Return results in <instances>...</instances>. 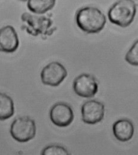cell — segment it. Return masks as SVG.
<instances>
[{
    "instance_id": "6da1fadb",
    "label": "cell",
    "mask_w": 138,
    "mask_h": 155,
    "mask_svg": "<svg viewBox=\"0 0 138 155\" xmlns=\"http://www.w3.org/2000/svg\"><path fill=\"white\" fill-rule=\"evenodd\" d=\"M75 19L79 29L87 34H98L104 29L107 21L105 15L94 7L79 9Z\"/></svg>"
},
{
    "instance_id": "7a4b0ae2",
    "label": "cell",
    "mask_w": 138,
    "mask_h": 155,
    "mask_svg": "<svg viewBox=\"0 0 138 155\" xmlns=\"http://www.w3.org/2000/svg\"><path fill=\"white\" fill-rule=\"evenodd\" d=\"M137 11V4L133 0H119L108 12L110 21L121 28L130 26L133 21Z\"/></svg>"
},
{
    "instance_id": "3957f363",
    "label": "cell",
    "mask_w": 138,
    "mask_h": 155,
    "mask_svg": "<svg viewBox=\"0 0 138 155\" xmlns=\"http://www.w3.org/2000/svg\"><path fill=\"white\" fill-rule=\"evenodd\" d=\"M22 21L25 23L23 28L26 32L33 36L42 35V38L53 35L57 28L53 26V20L50 16H35L28 13L22 15Z\"/></svg>"
},
{
    "instance_id": "277c9868",
    "label": "cell",
    "mask_w": 138,
    "mask_h": 155,
    "mask_svg": "<svg viewBox=\"0 0 138 155\" xmlns=\"http://www.w3.org/2000/svg\"><path fill=\"white\" fill-rule=\"evenodd\" d=\"M36 133L35 122L28 116L19 117L11 125V136L20 143H26L32 140L35 137Z\"/></svg>"
},
{
    "instance_id": "5b68a950",
    "label": "cell",
    "mask_w": 138,
    "mask_h": 155,
    "mask_svg": "<svg viewBox=\"0 0 138 155\" xmlns=\"http://www.w3.org/2000/svg\"><path fill=\"white\" fill-rule=\"evenodd\" d=\"M67 76V71L58 61H53L43 68L40 73L42 82L46 85L57 87Z\"/></svg>"
},
{
    "instance_id": "8992f818",
    "label": "cell",
    "mask_w": 138,
    "mask_h": 155,
    "mask_svg": "<svg viewBox=\"0 0 138 155\" xmlns=\"http://www.w3.org/2000/svg\"><path fill=\"white\" fill-rule=\"evenodd\" d=\"M73 90L80 97H94L98 91V84L94 77L83 74L78 76L73 82Z\"/></svg>"
},
{
    "instance_id": "52a82bcc",
    "label": "cell",
    "mask_w": 138,
    "mask_h": 155,
    "mask_svg": "<svg viewBox=\"0 0 138 155\" xmlns=\"http://www.w3.org/2000/svg\"><path fill=\"white\" fill-rule=\"evenodd\" d=\"M81 112L82 120L85 124L94 125L103 119L105 107L104 104L101 102L92 100L83 104Z\"/></svg>"
},
{
    "instance_id": "ba28073f",
    "label": "cell",
    "mask_w": 138,
    "mask_h": 155,
    "mask_svg": "<svg viewBox=\"0 0 138 155\" xmlns=\"http://www.w3.org/2000/svg\"><path fill=\"white\" fill-rule=\"evenodd\" d=\"M50 117L51 122L57 127H66L74 119V114L71 107L64 103H57L51 109Z\"/></svg>"
},
{
    "instance_id": "9c48e42d",
    "label": "cell",
    "mask_w": 138,
    "mask_h": 155,
    "mask_svg": "<svg viewBox=\"0 0 138 155\" xmlns=\"http://www.w3.org/2000/svg\"><path fill=\"white\" fill-rule=\"evenodd\" d=\"M19 46V39L15 29L10 25L0 29V51L6 53L15 52Z\"/></svg>"
},
{
    "instance_id": "30bf717a",
    "label": "cell",
    "mask_w": 138,
    "mask_h": 155,
    "mask_svg": "<svg viewBox=\"0 0 138 155\" xmlns=\"http://www.w3.org/2000/svg\"><path fill=\"white\" fill-rule=\"evenodd\" d=\"M113 131L115 137L118 140L125 142L131 140L133 137L134 127L130 120L126 119H121L113 124Z\"/></svg>"
},
{
    "instance_id": "8fae6325",
    "label": "cell",
    "mask_w": 138,
    "mask_h": 155,
    "mask_svg": "<svg viewBox=\"0 0 138 155\" xmlns=\"http://www.w3.org/2000/svg\"><path fill=\"white\" fill-rule=\"evenodd\" d=\"M56 3V0H28L27 6L32 13L43 15L52 10Z\"/></svg>"
},
{
    "instance_id": "7c38bea8",
    "label": "cell",
    "mask_w": 138,
    "mask_h": 155,
    "mask_svg": "<svg viewBox=\"0 0 138 155\" xmlns=\"http://www.w3.org/2000/svg\"><path fill=\"white\" fill-rule=\"evenodd\" d=\"M14 114V106L13 99L6 94L0 93V120L10 118Z\"/></svg>"
},
{
    "instance_id": "4fadbf2b",
    "label": "cell",
    "mask_w": 138,
    "mask_h": 155,
    "mask_svg": "<svg viewBox=\"0 0 138 155\" xmlns=\"http://www.w3.org/2000/svg\"><path fill=\"white\" fill-rule=\"evenodd\" d=\"M125 60L130 64L135 66L138 65V41L136 40L128 51L125 56Z\"/></svg>"
},
{
    "instance_id": "5bb4252c",
    "label": "cell",
    "mask_w": 138,
    "mask_h": 155,
    "mask_svg": "<svg viewBox=\"0 0 138 155\" xmlns=\"http://www.w3.org/2000/svg\"><path fill=\"white\" fill-rule=\"evenodd\" d=\"M42 155H69L67 150L63 146L52 145L45 147L42 152Z\"/></svg>"
},
{
    "instance_id": "9a60e30c",
    "label": "cell",
    "mask_w": 138,
    "mask_h": 155,
    "mask_svg": "<svg viewBox=\"0 0 138 155\" xmlns=\"http://www.w3.org/2000/svg\"><path fill=\"white\" fill-rule=\"evenodd\" d=\"M19 1H21V2H26V1H28V0H19Z\"/></svg>"
}]
</instances>
